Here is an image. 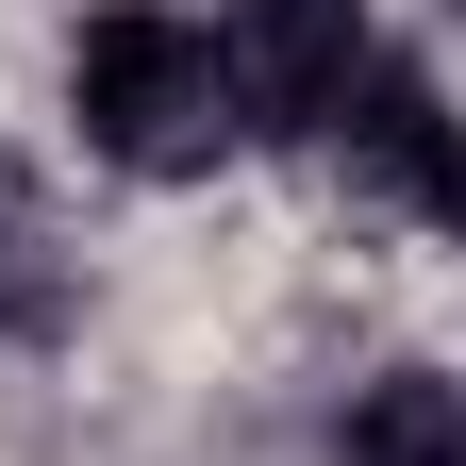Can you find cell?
<instances>
[{
	"label": "cell",
	"instance_id": "1",
	"mask_svg": "<svg viewBox=\"0 0 466 466\" xmlns=\"http://www.w3.org/2000/svg\"><path fill=\"white\" fill-rule=\"evenodd\" d=\"M67 134L116 184H200V167L267 150L250 84H233V34L200 0H84L67 17Z\"/></svg>",
	"mask_w": 466,
	"mask_h": 466
},
{
	"label": "cell",
	"instance_id": "6",
	"mask_svg": "<svg viewBox=\"0 0 466 466\" xmlns=\"http://www.w3.org/2000/svg\"><path fill=\"white\" fill-rule=\"evenodd\" d=\"M450 17H466V0H450Z\"/></svg>",
	"mask_w": 466,
	"mask_h": 466
},
{
	"label": "cell",
	"instance_id": "5",
	"mask_svg": "<svg viewBox=\"0 0 466 466\" xmlns=\"http://www.w3.org/2000/svg\"><path fill=\"white\" fill-rule=\"evenodd\" d=\"M67 333V217L34 200V167H0V350Z\"/></svg>",
	"mask_w": 466,
	"mask_h": 466
},
{
	"label": "cell",
	"instance_id": "4",
	"mask_svg": "<svg viewBox=\"0 0 466 466\" xmlns=\"http://www.w3.org/2000/svg\"><path fill=\"white\" fill-rule=\"evenodd\" d=\"M333 466H466V367H367L333 400Z\"/></svg>",
	"mask_w": 466,
	"mask_h": 466
},
{
	"label": "cell",
	"instance_id": "3",
	"mask_svg": "<svg viewBox=\"0 0 466 466\" xmlns=\"http://www.w3.org/2000/svg\"><path fill=\"white\" fill-rule=\"evenodd\" d=\"M200 17L233 34V84H250V134L267 150H317V116L383 50V0H200Z\"/></svg>",
	"mask_w": 466,
	"mask_h": 466
},
{
	"label": "cell",
	"instance_id": "2",
	"mask_svg": "<svg viewBox=\"0 0 466 466\" xmlns=\"http://www.w3.org/2000/svg\"><path fill=\"white\" fill-rule=\"evenodd\" d=\"M317 167L367 217H400V233H433V250H466V84L433 67L417 34H383L367 67H350V100L317 116Z\"/></svg>",
	"mask_w": 466,
	"mask_h": 466
}]
</instances>
